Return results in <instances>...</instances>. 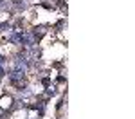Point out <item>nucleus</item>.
Listing matches in <instances>:
<instances>
[{"label":"nucleus","mask_w":135,"mask_h":119,"mask_svg":"<svg viewBox=\"0 0 135 119\" xmlns=\"http://www.w3.org/2000/svg\"><path fill=\"white\" fill-rule=\"evenodd\" d=\"M9 42L11 43H22V31H13L9 34Z\"/></svg>","instance_id":"7ed1b4c3"},{"label":"nucleus","mask_w":135,"mask_h":119,"mask_svg":"<svg viewBox=\"0 0 135 119\" xmlns=\"http://www.w3.org/2000/svg\"><path fill=\"white\" fill-rule=\"evenodd\" d=\"M42 83H43L45 87H49V78H43V79H42Z\"/></svg>","instance_id":"423d86ee"},{"label":"nucleus","mask_w":135,"mask_h":119,"mask_svg":"<svg viewBox=\"0 0 135 119\" xmlns=\"http://www.w3.org/2000/svg\"><path fill=\"white\" fill-rule=\"evenodd\" d=\"M47 94L49 96H54L56 94V87H47Z\"/></svg>","instance_id":"20e7f679"},{"label":"nucleus","mask_w":135,"mask_h":119,"mask_svg":"<svg viewBox=\"0 0 135 119\" xmlns=\"http://www.w3.org/2000/svg\"><path fill=\"white\" fill-rule=\"evenodd\" d=\"M0 76H4V67L0 65Z\"/></svg>","instance_id":"6e6552de"},{"label":"nucleus","mask_w":135,"mask_h":119,"mask_svg":"<svg viewBox=\"0 0 135 119\" xmlns=\"http://www.w3.org/2000/svg\"><path fill=\"white\" fill-rule=\"evenodd\" d=\"M6 63V58H4V56H0V65H4Z\"/></svg>","instance_id":"0eeeda50"},{"label":"nucleus","mask_w":135,"mask_h":119,"mask_svg":"<svg viewBox=\"0 0 135 119\" xmlns=\"http://www.w3.org/2000/svg\"><path fill=\"white\" fill-rule=\"evenodd\" d=\"M2 114H4V112H2V108H0V116H2Z\"/></svg>","instance_id":"1a4fd4ad"},{"label":"nucleus","mask_w":135,"mask_h":119,"mask_svg":"<svg viewBox=\"0 0 135 119\" xmlns=\"http://www.w3.org/2000/svg\"><path fill=\"white\" fill-rule=\"evenodd\" d=\"M23 74H25V72H20V70H11V74H9V81L13 83V85L23 83V81H25V79H23Z\"/></svg>","instance_id":"f03ea898"},{"label":"nucleus","mask_w":135,"mask_h":119,"mask_svg":"<svg viewBox=\"0 0 135 119\" xmlns=\"http://www.w3.org/2000/svg\"><path fill=\"white\" fill-rule=\"evenodd\" d=\"M13 4L18 7V9H22V7H25V4H22V0H13Z\"/></svg>","instance_id":"39448f33"},{"label":"nucleus","mask_w":135,"mask_h":119,"mask_svg":"<svg viewBox=\"0 0 135 119\" xmlns=\"http://www.w3.org/2000/svg\"><path fill=\"white\" fill-rule=\"evenodd\" d=\"M15 69L13 70H20V72H25L27 70V67H29V60L27 58H23V56H18L16 60H15Z\"/></svg>","instance_id":"f257e3e1"}]
</instances>
